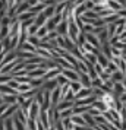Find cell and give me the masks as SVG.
Listing matches in <instances>:
<instances>
[{"label":"cell","instance_id":"cell-1","mask_svg":"<svg viewBox=\"0 0 126 130\" xmlns=\"http://www.w3.org/2000/svg\"><path fill=\"white\" fill-rule=\"evenodd\" d=\"M100 101H101L103 105H104L103 112L111 111V110H114V107H116V96L113 95L111 91H110V92H104V94L100 96Z\"/></svg>","mask_w":126,"mask_h":130},{"label":"cell","instance_id":"cell-2","mask_svg":"<svg viewBox=\"0 0 126 130\" xmlns=\"http://www.w3.org/2000/svg\"><path fill=\"white\" fill-rule=\"evenodd\" d=\"M75 107V101H60L59 104L56 105V110L57 111H65V110H69V108H73Z\"/></svg>","mask_w":126,"mask_h":130},{"label":"cell","instance_id":"cell-3","mask_svg":"<svg viewBox=\"0 0 126 130\" xmlns=\"http://www.w3.org/2000/svg\"><path fill=\"white\" fill-rule=\"evenodd\" d=\"M90 95H92V88H82L78 94H75V100H84Z\"/></svg>","mask_w":126,"mask_h":130},{"label":"cell","instance_id":"cell-4","mask_svg":"<svg viewBox=\"0 0 126 130\" xmlns=\"http://www.w3.org/2000/svg\"><path fill=\"white\" fill-rule=\"evenodd\" d=\"M82 117H84L85 123H87V126H88L90 129H97V126H98V124L95 123V120H94L92 116H90L88 112H85V114H82Z\"/></svg>","mask_w":126,"mask_h":130},{"label":"cell","instance_id":"cell-5","mask_svg":"<svg viewBox=\"0 0 126 130\" xmlns=\"http://www.w3.org/2000/svg\"><path fill=\"white\" fill-rule=\"evenodd\" d=\"M71 121H72L73 126H87L85 123V120L82 116H76V114H73L72 117H71Z\"/></svg>","mask_w":126,"mask_h":130},{"label":"cell","instance_id":"cell-6","mask_svg":"<svg viewBox=\"0 0 126 130\" xmlns=\"http://www.w3.org/2000/svg\"><path fill=\"white\" fill-rule=\"evenodd\" d=\"M69 88H71V91H72L73 94H78L79 91L82 89V85H81V82H69Z\"/></svg>","mask_w":126,"mask_h":130},{"label":"cell","instance_id":"cell-7","mask_svg":"<svg viewBox=\"0 0 126 130\" xmlns=\"http://www.w3.org/2000/svg\"><path fill=\"white\" fill-rule=\"evenodd\" d=\"M60 112V118L63 120V118H69L73 116V110L72 108H69V110H65V111H59Z\"/></svg>","mask_w":126,"mask_h":130},{"label":"cell","instance_id":"cell-8","mask_svg":"<svg viewBox=\"0 0 126 130\" xmlns=\"http://www.w3.org/2000/svg\"><path fill=\"white\" fill-rule=\"evenodd\" d=\"M62 121H63V127H65V130H71V129L75 127V126L72 124V121H71V117L69 118H63Z\"/></svg>","mask_w":126,"mask_h":130},{"label":"cell","instance_id":"cell-9","mask_svg":"<svg viewBox=\"0 0 126 130\" xmlns=\"http://www.w3.org/2000/svg\"><path fill=\"white\" fill-rule=\"evenodd\" d=\"M53 127H54V130H65V127H63V121H62V120H57V121L53 124Z\"/></svg>","mask_w":126,"mask_h":130},{"label":"cell","instance_id":"cell-10","mask_svg":"<svg viewBox=\"0 0 126 130\" xmlns=\"http://www.w3.org/2000/svg\"><path fill=\"white\" fill-rule=\"evenodd\" d=\"M88 114H90V116H92V117H97V116H101L103 112L100 111V110H97V108H91L90 111H88Z\"/></svg>","mask_w":126,"mask_h":130},{"label":"cell","instance_id":"cell-11","mask_svg":"<svg viewBox=\"0 0 126 130\" xmlns=\"http://www.w3.org/2000/svg\"><path fill=\"white\" fill-rule=\"evenodd\" d=\"M73 130H90V127L88 126H75Z\"/></svg>","mask_w":126,"mask_h":130}]
</instances>
